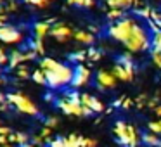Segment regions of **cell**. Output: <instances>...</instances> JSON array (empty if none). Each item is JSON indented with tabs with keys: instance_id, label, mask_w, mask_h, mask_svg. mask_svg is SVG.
<instances>
[{
	"instance_id": "ab89813d",
	"label": "cell",
	"mask_w": 161,
	"mask_h": 147,
	"mask_svg": "<svg viewBox=\"0 0 161 147\" xmlns=\"http://www.w3.org/2000/svg\"><path fill=\"white\" fill-rule=\"evenodd\" d=\"M4 2H5V0H0V5H2V4H4Z\"/></svg>"
},
{
	"instance_id": "2e32d148",
	"label": "cell",
	"mask_w": 161,
	"mask_h": 147,
	"mask_svg": "<svg viewBox=\"0 0 161 147\" xmlns=\"http://www.w3.org/2000/svg\"><path fill=\"white\" fill-rule=\"evenodd\" d=\"M159 140H161V137L153 133V132H147L142 135V142L149 147H159Z\"/></svg>"
},
{
	"instance_id": "5bb4252c",
	"label": "cell",
	"mask_w": 161,
	"mask_h": 147,
	"mask_svg": "<svg viewBox=\"0 0 161 147\" xmlns=\"http://www.w3.org/2000/svg\"><path fill=\"white\" fill-rule=\"evenodd\" d=\"M73 38L76 40L78 43H81V45H92V43L95 42V36L90 30H75Z\"/></svg>"
},
{
	"instance_id": "1f68e13d",
	"label": "cell",
	"mask_w": 161,
	"mask_h": 147,
	"mask_svg": "<svg viewBox=\"0 0 161 147\" xmlns=\"http://www.w3.org/2000/svg\"><path fill=\"white\" fill-rule=\"evenodd\" d=\"M50 130H52V128H49V126H45V128L42 130V133H40V135H42L43 139H47V137H50Z\"/></svg>"
},
{
	"instance_id": "8d00e7d4",
	"label": "cell",
	"mask_w": 161,
	"mask_h": 147,
	"mask_svg": "<svg viewBox=\"0 0 161 147\" xmlns=\"http://www.w3.org/2000/svg\"><path fill=\"white\" fill-rule=\"evenodd\" d=\"M45 101H49V102H50V101H52V95H50V94H47V95H45Z\"/></svg>"
},
{
	"instance_id": "3957f363",
	"label": "cell",
	"mask_w": 161,
	"mask_h": 147,
	"mask_svg": "<svg viewBox=\"0 0 161 147\" xmlns=\"http://www.w3.org/2000/svg\"><path fill=\"white\" fill-rule=\"evenodd\" d=\"M81 94H78L76 88L71 92H66L61 99L56 101V106L64 112V114H69V116H90L94 112L90 109H87L85 106H81Z\"/></svg>"
},
{
	"instance_id": "9a60e30c",
	"label": "cell",
	"mask_w": 161,
	"mask_h": 147,
	"mask_svg": "<svg viewBox=\"0 0 161 147\" xmlns=\"http://www.w3.org/2000/svg\"><path fill=\"white\" fill-rule=\"evenodd\" d=\"M23 63H26V61H25V52H21V50H14V52L9 56V66H11L12 69H16V68Z\"/></svg>"
},
{
	"instance_id": "52a82bcc",
	"label": "cell",
	"mask_w": 161,
	"mask_h": 147,
	"mask_svg": "<svg viewBox=\"0 0 161 147\" xmlns=\"http://www.w3.org/2000/svg\"><path fill=\"white\" fill-rule=\"evenodd\" d=\"M128 56L121 57V59L113 66V73H114V76L118 78L119 81H133V78H135V68H133V64H132V61H130Z\"/></svg>"
},
{
	"instance_id": "e0dca14e",
	"label": "cell",
	"mask_w": 161,
	"mask_h": 147,
	"mask_svg": "<svg viewBox=\"0 0 161 147\" xmlns=\"http://www.w3.org/2000/svg\"><path fill=\"white\" fill-rule=\"evenodd\" d=\"M9 142L11 144H19V145H25V144H28V135L23 132H14V133H9Z\"/></svg>"
},
{
	"instance_id": "ffe728a7",
	"label": "cell",
	"mask_w": 161,
	"mask_h": 147,
	"mask_svg": "<svg viewBox=\"0 0 161 147\" xmlns=\"http://www.w3.org/2000/svg\"><path fill=\"white\" fill-rule=\"evenodd\" d=\"M151 50H153V52L161 54V30L153 35V47H151Z\"/></svg>"
},
{
	"instance_id": "7a4b0ae2",
	"label": "cell",
	"mask_w": 161,
	"mask_h": 147,
	"mask_svg": "<svg viewBox=\"0 0 161 147\" xmlns=\"http://www.w3.org/2000/svg\"><path fill=\"white\" fill-rule=\"evenodd\" d=\"M40 69L45 74L47 85L54 90H59V88L71 85L75 73V68H71L66 63H61L54 57H42L40 59Z\"/></svg>"
},
{
	"instance_id": "b9f144b4",
	"label": "cell",
	"mask_w": 161,
	"mask_h": 147,
	"mask_svg": "<svg viewBox=\"0 0 161 147\" xmlns=\"http://www.w3.org/2000/svg\"><path fill=\"white\" fill-rule=\"evenodd\" d=\"M52 2H56V0H52Z\"/></svg>"
},
{
	"instance_id": "8992f818",
	"label": "cell",
	"mask_w": 161,
	"mask_h": 147,
	"mask_svg": "<svg viewBox=\"0 0 161 147\" xmlns=\"http://www.w3.org/2000/svg\"><path fill=\"white\" fill-rule=\"evenodd\" d=\"M142 0H104L106 7L109 9V18L114 19L118 16L125 14L128 11H133L140 5Z\"/></svg>"
},
{
	"instance_id": "44dd1931",
	"label": "cell",
	"mask_w": 161,
	"mask_h": 147,
	"mask_svg": "<svg viewBox=\"0 0 161 147\" xmlns=\"http://www.w3.org/2000/svg\"><path fill=\"white\" fill-rule=\"evenodd\" d=\"M147 128H149V132L156 133V135L161 137V116H158L154 121H151L149 125H147Z\"/></svg>"
},
{
	"instance_id": "5b68a950",
	"label": "cell",
	"mask_w": 161,
	"mask_h": 147,
	"mask_svg": "<svg viewBox=\"0 0 161 147\" xmlns=\"http://www.w3.org/2000/svg\"><path fill=\"white\" fill-rule=\"evenodd\" d=\"M7 101L11 106H14L19 112L28 116H38V107L36 104L28 97V95L21 94V92H12V94L7 95Z\"/></svg>"
},
{
	"instance_id": "e575fe53",
	"label": "cell",
	"mask_w": 161,
	"mask_h": 147,
	"mask_svg": "<svg viewBox=\"0 0 161 147\" xmlns=\"http://www.w3.org/2000/svg\"><path fill=\"white\" fill-rule=\"evenodd\" d=\"M156 19H158V24L161 28V9H158V14H156Z\"/></svg>"
},
{
	"instance_id": "9c48e42d",
	"label": "cell",
	"mask_w": 161,
	"mask_h": 147,
	"mask_svg": "<svg viewBox=\"0 0 161 147\" xmlns=\"http://www.w3.org/2000/svg\"><path fill=\"white\" fill-rule=\"evenodd\" d=\"M23 38H25V35H23L21 31H19L16 26H11V24H2L0 26V42L4 43H21Z\"/></svg>"
},
{
	"instance_id": "4316f807",
	"label": "cell",
	"mask_w": 161,
	"mask_h": 147,
	"mask_svg": "<svg viewBox=\"0 0 161 147\" xmlns=\"http://www.w3.org/2000/svg\"><path fill=\"white\" fill-rule=\"evenodd\" d=\"M57 125H59V119L56 116H50V118L45 119V126H49V128H56Z\"/></svg>"
},
{
	"instance_id": "d6986e66",
	"label": "cell",
	"mask_w": 161,
	"mask_h": 147,
	"mask_svg": "<svg viewBox=\"0 0 161 147\" xmlns=\"http://www.w3.org/2000/svg\"><path fill=\"white\" fill-rule=\"evenodd\" d=\"M30 49L35 50L36 56H45V47H43L42 38H33L31 42H30Z\"/></svg>"
},
{
	"instance_id": "484cf974",
	"label": "cell",
	"mask_w": 161,
	"mask_h": 147,
	"mask_svg": "<svg viewBox=\"0 0 161 147\" xmlns=\"http://www.w3.org/2000/svg\"><path fill=\"white\" fill-rule=\"evenodd\" d=\"M81 147H97V140L88 139V137H81Z\"/></svg>"
},
{
	"instance_id": "6da1fadb",
	"label": "cell",
	"mask_w": 161,
	"mask_h": 147,
	"mask_svg": "<svg viewBox=\"0 0 161 147\" xmlns=\"http://www.w3.org/2000/svg\"><path fill=\"white\" fill-rule=\"evenodd\" d=\"M106 35L119 43L128 54H146L153 47V35L149 24L139 14L125 12L111 19Z\"/></svg>"
},
{
	"instance_id": "f546056e",
	"label": "cell",
	"mask_w": 161,
	"mask_h": 147,
	"mask_svg": "<svg viewBox=\"0 0 161 147\" xmlns=\"http://www.w3.org/2000/svg\"><path fill=\"white\" fill-rule=\"evenodd\" d=\"M9 63V56H5V52L0 49V64H7Z\"/></svg>"
},
{
	"instance_id": "30bf717a",
	"label": "cell",
	"mask_w": 161,
	"mask_h": 147,
	"mask_svg": "<svg viewBox=\"0 0 161 147\" xmlns=\"http://www.w3.org/2000/svg\"><path fill=\"white\" fill-rule=\"evenodd\" d=\"M95 83H97L99 90H113L118 83V78L114 76L113 71L108 69H99L97 74H95Z\"/></svg>"
},
{
	"instance_id": "ac0fdd59",
	"label": "cell",
	"mask_w": 161,
	"mask_h": 147,
	"mask_svg": "<svg viewBox=\"0 0 161 147\" xmlns=\"http://www.w3.org/2000/svg\"><path fill=\"white\" fill-rule=\"evenodd\" d=\"M64 147H81V135L71 133L69 137H64Z\"/></svg>"
},
{
	"instance_id": "8fae6325",
	"label": "cell",
	"mask_w": 161,
	"mask_h": 147,
	"mask_svg": "<svg viewBox=\"0 0 161 147\" xmlns=\"http://www.w3.org/2000/svg\"><path fill=\"white\" fill-rule=\"evenodd\" d=\"M90 78H92V71L88 69L87 66H83V64H78V66L75 68L73 80H71V87H73V88L85 87V85H88Z\"/></svg>"
},
{
	"instance_id": "d590c367",
	"label": "cell",
	"mask_w": 161,
	"mask_h": 147,
	"mask_svg": "<svg viewBox=\"0 0 161 147\" xmlns=\"http://www.w3.org/2000/svg\"><path fill=\"white\" fill-rule=\"evenodd\" d=\"M21 147H40V145H35V144H25V145H21Z\"/></svg>"
},
{
	"instance_id": "7402d4cb",
	"label": "cell",
	"mask_w": 161,
	"mask_h": 147,
	"mask_svg": "<svg viewBox=\"0 0 161 147\" xmlns=\"http://www.w3.org/2000/svg\"><path fill=\"white\" fill-rule=\"evenodd\" d=\"M28 5H33V7H36V9H45V7H49L50 4H52V0H25Z\"/></svg>"
},
{
	"instance_id": "f35d334b",
	"label": "cell",
	"mask_w": 161,
	"mask_h": 147,
	"mask_svg": "<svg viewBox=\"0 0 161 147\" xmlns=\"http://www.w3.org/2000/svg\"><path fill=\"white\" fill-rule=\"evenodd\" d=\"M5 83V80H4V78H0V85H4Z\"/></svg>"
},
{
	"instance_id": "ba28073f",
	"label": "cell",
	"mask_w": 161,
	"mask_h": 147,
	"mask_svg": "<svg viewBox=\"0 0 161 147\" xmlns=\"http://www.w3.org/2000/svg\"><path fill=\"white\" fill-rule=\"evenodd\" d=\"M75 35L73 26L66 24V23H54L52 28H50V36L57 40L59 43H66L68 40H71Z\"/></svg>"
},
{
	"instance_id": "277c9868",
	"label": "cell",
	"mask_w": 161,
	"mask_h": 147,
	"mask_svg": "<svg viewBox=\"0 0 161 147\" xmlns=\"http://www.w3.org/2000/svg\"><path fill=\"white\" fill-rule=\"evenodd\" d=\"M116 140L121 144L123 147H139V144L142 142V137H140L139 130L132 125V123L126 121H116L114 128H113Z\"/></svg>"
},
{
	"instance_id": "836d02e7",
	"label": "cell",
	"mask_w": 161,
	"mask_h": 147,
	"mask_svg": "<svg viewBox=\"0 0 161 147\" xmlns=\"http://www.w3.org/2000/svg\"><path fill=\"white\" fill-rule=\"evenodd\" d=\"M11 133V128H7V126H0V135H9Z\"/></svg>"
},
{
	"instance_id": "603a6c76",
	"label": "cell",
	"mask_w": 161,
	"mask_h": 147,
	"mask_svg": "<svg viewBox=\"0 0 161 147\" xmlns=\"http://www.w3.org/2000/svg\"><path fill=\"white\" fill-rule=\"evenodd\" d=\"M68 4L76 5V7H81V9H88L95 4V0H68Z\"/></svg>"
},
{
	"instance_id": "83f0119b",
	"label": "cell",
	"mask_w": 161,
	"mask_h": 147,
	"mask_svg": "<svg viewBox=\"0 0 161 147\" xmlns=\"http://www.w3.org/2000/svg\"><path fill=\"white\" fill-rule=\"evenodd\" d=\"M49 145H50V147H64V137H57V139H52Z\"/></svg>"
},
{
	"instance_id": "74e56055",
	"label": "cell",
	"mask_w": 161,
	"mask_h": 147,
	"mask_svg": "<svg viewBox=\"0 0 161 147\" xmlns=\"http://www.w3.org/2000/svg\"><path fill=\"white\" fill-rule=\"evenodd\" d=\"M0 147H16V144H5V145H0Z\"/></svg>"
},
{
	"instance_id": "4fadbf2b",
	"label": "cell",
	"mask_w": 161,
	"mask_h": 147,
	"mask_svg": "<svg viewBox=\"0 0 161 147\" xmlns=\"http://www.w3.org/2000/svg\"><path fill=\"white\" fill-rule=\"evenodd\" d=\"M54 21H38L33 24V35L35 38H45L47 35H50V28H52Z\"/></svg>"
},
{
	"instance_id": "60d3db41",
	"label": "cell",
	"mask_w": 161,
	"mask_h": 147,
	"mask_svg": "<svg viewBox=\"0 0 161 147\" xmlns=\"http://www.w3.org/2000/svg\"><path fill=\"white\" fill-rule=\"evenodd\" d=\"M159 147H161V140H159Z\"/></svg>"
},
{
	"instance_id": "d4e9b609",
	"label": "cell",
	"mask_w": 161,
	"mask_h": 147,
	"mask_svg": "<svg viewBox=\"0 0 161 147\" xmlns=\"http://www.w3.org/2000/svg\"><path fill=\"white\" fill-rule=\"evenodd\" d=\"M16 76L21 78V80H28L30 78V71L26 69V66H23V64H19L18 69H16Z\"/></svg>"
},
{
	"instance_id": "7c38bea8",
	"label": "cell",
	"mask_w": 161,
	"mask_h": 147,
	"mask_svg": "<svg viewBox=\"0 0 161 147\" xmlns=\"http://www.w3.org/2000/svg\"><path fill=\"white\" fill-rule=\"evenodd\" d=\"M80 99H81V106L90 109L92 112H104V104H102L97 97H94V95H90V94H81Z\"/></svg>"
},
{
	"instance_id": "4dcf8cb0",
	"label": "cell",
	"mask_w": 161,
	"mask_h": 147,
	"mask_svg": "<svg viewBox=\"0 0 161 147\" xmlns=\"http://www.w3.org/2000/svg\"><path fill=\"white\" fill-rule=\"evenodd\" d=\"M7 12H4V11H0V26L2 24H5V23H7Z\"/></svg>"
},
{
	"instance_id": "cb8c5ba5",
	"label": "cell",
	"mask_w": 161,
	"mask_h": 147,
	"mask_svg": "<svg viewBox=\"0 0 161 147\" xmlns=\"http://www.w3.org/2000/svg\"><path fill=\"white\" fill-rule=\"evenodd\" d=\"M31 78H33V81H35V83H38V85H47L45 74H43V71L40 69V68H38V69H35V71H33Z\"/></svg>"
},
{
	"instance_id": "f1b7e54d",
	"label": "cell",
	"mask_w": 161,
	"mask_h": 147,
	"mask_svg": "<svg viewBox=\"0 0 161 147\" xmlns=\"http://www.w3.org/2000/svg\"><path fill=\"white\" fill-rule=\"evenodd\" d=\"M16 9H18V4H16L14 0H9L7 5H5V7L2 9V11H4V12H11V11H16Z\"/></svg>"
},
{
	"instance_id": "d6a6232c",
	"label": "cell",
	"mask_w": 161,
	"mask_h": 147,
	"mask_svg": "<svg viewBox=\"0 0 161 147\" xmlns=\"http://www.w3.org/2000/svg\"><path fill=\"white\" fill-rule=\"evenodd\" d=\"M5 144H11L9 142V137L7 135H0V145H5Z\"/></svg>"
}]
</instances>
